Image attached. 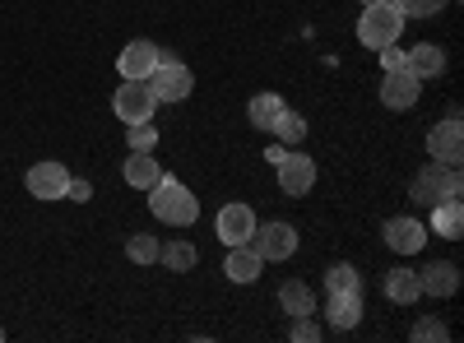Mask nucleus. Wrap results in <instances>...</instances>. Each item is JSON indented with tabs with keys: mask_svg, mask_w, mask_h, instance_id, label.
Listing matches in <instances>:
<instances>
[{
	"mask_svg": "<svg viewBox=\"0 0 464 343\" xmlns=\"http://www.w3.org/2000/svg\"><path fill=\"white\" fill-rule=\"evenodd\" d=\"M149 209L159 223H172V227H190L200 218V200H196V190L181 186L177 176H159L149 186Z\"/></svg>",
	"mask_w": 464,
	"mask_h": 343,
	"instance_id": "nucleus-1",
	"label": "nucleus"
},
{
	"mask_svg": "<svg viewBox=\"0 0 464 343\" xmlns=\"http://www.w3.org/2000/svg\"><path fill=\"white\" fill-rule=\"evenodd\" d=\"M153 89V98L159 102H186L190 93H196V74H190L172 52H159V65H153V74L144 80Z\"/></svg>",
	"mask_w": 464,
	"mask_h": 343,
	"instance_id": "nucleus-2",
	"label": "nucleus"
},
{
	"mask_svg": "<svg viewBox=\"0 0 464 343\" xmlns=\"http://www.w3.org/2000/svg\"><path fill=\"white\" fill-rule=\"evenodd\" d=\"M409 195L418 205H441V200H459V167H446V163H428L413 186H409Z\"/></svg>",
	"mask_w": 464,
	"mask_h": 343,
	"instance_id": "nucleus-3",
	"label": "nucleus"
},
{
	"mask_svg": "<svg viewBox=\"0 0 464 343\" xmlns=\"http://www.w3.org/2000/svg\"><path fill=\"white\" fill-rule=\"evenodd\" d=\"M400 33H404L400 5H367V14L358 19V37H362V47H372V52L400 43Z\"/></svg>",
	"mask_w": 464,
	"mask_h": 343,
	"instance_id": "nucleus-4",
	"label": "nucleus"
},
{
	"mask_svg": "<svg viewBox=\"0 0 464 343\" xmlns=\"http://www.w3.org/2000/svg\"><path fill=\"white\" fill-rule=\"evenodd\" d=\"M428 154H432V163L459 167V158H464V130H459V107H450V111H446V121L428 130Z\"/></svg>",
	"mask_w": 464,
	"mask_h": 343,
	"instance_id": "nucleus-5",
	"label": "nucleus"
},
{
	"mask_svg": "<svg viewBox=\"0 0 464 343\" xmlns=\"http://www.w3.org/2000/svg\"><path fill=\"white\" fill-rule=\"evenodd\" d=\"M116 117H121L126 126H135V121H153V107H159V98H153V89L144 84V80H126L121 89H116Z\"/></svg>",
	"mask_w": 464,
	"mask_h": 343,
	"instance_id": "nucleus-6",
	"label": "nucleus"
},
{
	"mask_svg": "<svg viewBox=\"0 0 464 343\" xmlns=\"http://www.w3.org/2000/svg\"><path fill=\"white\" fill-rule=\"evenodd\" d=\"M24 181H28V195H33V200H47V205H52V200H65V190H70L65 163H52V158H47V163H33Z\"/></svg>",
	"mask_w": 464,
	"mask_h": 343,
	"instance_id": "nucleus-7",
	"label": "nucleus"
},
{
	"mask_svg": "<svg viewBox=\"0 0 464 343\" xmlns=\"http://www.w3.org/2000/svg\"><path fill=\"white\" fill-rule=\"evenodd\" d=\"M251 246L260 251V260H288L297 251V227L293 223H256Z\"/></svg>",
	"mask_w": 464,
	"mask_h": 343,
	"instance_id": "nucleus-8",
	"label": "nucleus"
},
{
	"mask_svg": "<svg viewBox=\"0 0 464 343\" xmlns=\"http://www.w3.org/2000/svg\"><path fill=\"white\" fill-rule=\"evenodd\" d=\"M422 93V80L418 74H409L404 65L400 70H385V80H381V102L391 107V111H409Z\"/></svg>",
	"mask_w": 464,
	"mask_h": 343,
	"instance_id": "nucleus-9",
	"label": "nucleus"
},
{
	"mask_svg": "<svg viewBox=\"0 0 464 343\" xmlns=\"http://www.w3.org/2000/svg\"><path fill=\"white\" fill-rule=\"evenodd\" d=\"M312 186H316V163L306 154H288V148H284V158H279V190H284V195H306Z\"/></svg>",
	"mask_w": 464,
	"mask_h": 343,
	"instance_id": "nucleus-10",
	"label": "nucleus"
},
{
	"mask_svg": "<svg viewBox=\"0 0 464 343\" xmlns=\"http://www.w3.org/2000/svg\"><path fill=\"white\" fill-rule=\"evenodd\" d=\"M256 237V214L251 205H223L218 209V242L223 246H242Z\"/></svg>",
	"mask_w": 464,
	"mask_h": 343,
	"instance_id": "nucleus-11",
	"label": "nucleus"
},
{
	"mask_svg": "<svg viewBox=\"0 0 464 343\" xmlns=\"http://www.w3.org/2000/svg\"><path fill=\"white\" fill-rule=\"evenodd\" d=\"M159 52H163V47H153L149 37H135V43H126V47H121V61H116L121 80H149L153 65H159Z\"/></svg>",
	"mask_w": 464,
	"mask_h": 343,
	"instance_id": "nucleus-12",
	"label": "nucleus"
},
{
	"mask_svg": "<svg viewBox=\"0 0 464 343\" xmlns=\"http://www.w3.org/2000/svg\"><path fill=\"white\" fill-rule=\"evenodd\" d=\"M385 246L400 251V255H418L422 246H428V223H418V218H391V223H385Z\"/></svg>",
	"mask_w": 464,
	"mask_h": 343,
	"instance_id": "nucleus-13",
	"label": "nucleus"
},
{
	"mask_svg": "<svg viewBox=\"0 0 464 343\" xmlns=\"http://www.w3.org/2000/svg\"><path fill=\"white\" fill-rule=\"evenodd\" d=\"M260 270H265V260H260V251H256L251 242H242V246H227L223 274H227L232 283H256V279H260Z\"/></svg>",
	"mask_w": 464,
	"mask_h": 343,
	"instance_id": "nucleus-14",
	"label": "nucleus"
},
{
	"mask_svg": "<svg viewBox=\"0 0 464 343\" xmlns=\"http://www.w3.org/2000/svg\"><path fill=\"white\" fill-rule=\"evenodd\" d=\"M418 283L428 297H455L459 292V264L455 260H432L428 270H418Z\"/></svg>",
	"mask_w": 464,
	"mask_h": 343,
	"instance_id": "nucleus-15",
	"label": "nucleus"
},
{
	"mask_svg": "<svg viewBox=\"0 0 464 343\" xmlns=\"http://www.w3.org/2000/svg\"><path fill=\"white\" fill-rule=\"evenodd\" d=\"M325 320L334 329H358L362 325V292H330L325 297Z\"/></svg>",
	"mask_w": 464,
	"mask_h": 343,
	"instance_id": "nucleus-16",
	"label": "nucleus"
},
{
	"mask_svg": "<svg viewBox=\"0 0 464 343\" xmlns=\"http://www.w3.org/2000/svg\"><path fill=\"white\" fill-rule=\"evenodd\" d=\"M428 233H437V237H446V242H459V237H464V205H459V200H441V205H432Z\"/></svg>",
	"mask_w": 464,
	"mask_h": 343,
	"instance_id": "nucleus-17",
	"label": "nucleus"
},
{
	"mask_svg": "<svg viewBox=\"0 0 464 343\" xmlns=\"http://www.w3.org/2000/svg\"><path fill=\"white\" fill-rule=\"evenodd\" d=\"M404 70L418 74V80H437V74L446 70V52L432 47V43H418L413 52H404Z\"/></svg>",
	"mask_w": 464,
	"mask_h": 343,
	"instance_id": "nucleus-18",
	"label": "nucleus"
},
{
	"mask_svg": "<svg viewBox=\"0 0 464 343\" xmlns=\"http://www.w3.org/2000/svg\"><path fill=\"white\" fill-rule=\"evenodd\" d=\"M385 297L400 301V307H413V301L422 297L418 270H404V264H400V270H391V274H385Z\"/></svg>",
	"mask_w": 464,
	"mask_h": 343,
	"instance_id": "nucleus-19",
	"label": "nucleus"
},
{
	"mask_svg": "<svg viewBox=\"0 0 464 343\" xmlns=\"http://www.w3.org/2000/svg\"><path fill=\"white\" fill-rule=\"evenodd\" d=\"M121 176H126V186H135V190H149L153 181L163 176V167H159V158H153V154H135V148H130V158H126Z\"/></svg>",
	"mask_w": 464,
	"mask_h": 343,
	"instance_id": "nucleus-20",
	"label": "nucleus"
},
{
	"mask_svg": "<svg viewBox=\"0 0 464 343\" xmlns=\"http://www.w3.org/2000/svg\"><path fill=\"white\" fill-rule=\"evenodd\" d=\"M288 111V102L279 98V93H260V98H251V107H246V117H251V126L256 130H275V121Z\"/></svg>",
	"mask_w": 464,
	"mask_h": 343,
	"instance_id": "nucleus-21",
	"label": "nucleus"
},
{
	"mask_svg": "<svg viewBox=\"0 0 464 343\" xmlns=\"http://www.w3.org/2000/svg\"><path fill=\"white\" fill-rule=\"evenodd\" d=\"M279 301H284L288 316H312V311H316V292L306 288V283H297V279L279 288Z\"/></svg>",
	"mask_w": 464,
	"mask_h": 343,
	"instance_id": "nucleus-22",
	"label": "nucleus"
},
{
	"mask_svg": "<svg viewBox=\"0 0 464 343\" xmlns=\"http://www.w3.org/2000/svg\"><path fill=\"white\" fill-rule=\"evenodd\" d=\"M159 260L168 264L172 274H186V270H196V246L190 242H168V246H159Z\"/></svg>",
	"mask_w": 464,
	"mask_h": 343,
	"instance_id": "nucleus-23",
	"label": "nucleus"
},
{
	"mask_svg": "<svg viewBox=\"0 0 464 343\" xmlns=\"http://www.w3.org/2000/svg\"><path fill=\"white\" fill-rule=\"evenodd\" d=\"M325 292H362V274L353 270V264H330Z\"/></svg>",
	"mask_w": 464,
	"mask_h": 343,
	"instance_id": "nucleus-24",
	"label": "nucleus"
},
{
	"mask_svg": "<svg viewBox=\"0 0 464 343\" xmlns=\"http://www.w3.org/2000/svg\"><path fill=\"white\" fill-rule=\"evenodd\" d=\"M126 144L135 148V154H153V144H159V130H153V121H135V126H126Z\"/></svg>",
	"mask_w": 464,
	"mask_h": 343,
	"instance_id": "nucleus-25",
	"label": "nucleus"
},
{
	"mask_svg": "<svg viewBox=\"0 0 464 343\" xmlns=\"http://www.w3.org/2000/svg\"><path fill=\"white\" fill-rule=\"evenodd\" d=\"M126 255H130L135 264H153V260H159V237H149V233H135V237L126 242Z\"/></svg>",
	"mask_w": 464,
	"mask_h": 343,
	"instance_id": "nucleus-26",
	"label": "nucleus"
},
{
	"mask_svg": "<svg viewBox=\"0 0 464 343\" xmlns=\"http://www.w3.org/2000/svg\"><path fill=\"white\" fill-rule=\"evenodd\" d=\"M275 135H279L284 144H302V139H306V121L297 117V111H284V117L275 121Z\"/></svg>",
	"mask_w": 464,
	"mask_h": 343,
	"instance_id": "nucleus-27",
	"label": "nucleus"
},
{
	"mask_svg": "<svg viewBox=\"0 0 464 343\" xmlns=\"http://www.w3.org/2000/svg\"><path fill=\"white\" fill-rule=\"evenodd\" d=\"M395 5H400L404 19H432V14L446 10V0H395Z\"/></svg>",
	"mask_w": 464,
	"mask_h": 343,
	"instance_id": "nucleus-28",
	"label": "nucleus"
},
{
	"mask_svg": "<svg viewBox=\"0 0 464 343\" xmlns=\"http://www.w3.org/2000/svg\"><path fill=\"white\" fill-rule=\"evenodd\" d=\"M293 338L297 343H316L321 338V329L312 325V316H293Z\"/></svg>",
	"mask_w": 464,
	"mask_h": 343,
	"instance_id": "nucleus-29",
	"label": "nucleus"
},
{
	"mask_svg": "<svg viewBox=\"0 0 464 343\" xmlns=\"http://www.w3.org/2000/svg\"><path fill=\"white\" fill-rule=\"evenodd\" d=\"M413 338H437V343H441V338H450V329H446L441 320H418V325H413Z\"/></svg>",
	"mask_w": 464,
	"mask_h": 343,
	"instance_id": "nucleus-30",
	"label": "nucleus"
},
{
	"mask_svg": "<svg viewBox=\"0 0 464 343\" xmlns=\"http://www.w3.org/2000/svg\"><path fill=\"white\" fill-rule=\"evenodd\" d=\"M65 200H74V205L93 200V186H89V181H74V176H70V190H65Z\"/></svg>",
	"mask_w": 464,
	"mask_h": 343,
	"instance_id": "nucleus-31",
	"label": "nucleus"
},
{
	"mask_svg": "<svg viewBox=\"0 0 464 343\" xmlns=\"http://www.w3.org/2000/svg\"><path fill=\"white\" fill-rule=\"evenodd\" d=\"M381 65H385V70H400V65H404V52H400V43L381 47Z\"/></svg>",
	"mask_w": 464,
	"mask_h": 343,
	"instance_id": "nucleus-32",
	"label": "nucleus"
},
{
	"mask_svg": "<svg viewBox=\"0 0 464 343\" xmlns=\"http://www.w3.org/2000/svg\"><path fill=\"white\" fill-rule=\"evenodd\" d=\"M362 5H395V0H362Z\"/></svg>",
	"mask_w": 464,
	"mask_h": 343,
	"instance_id": "nucleus-33",
	"label": "nucleus"
},
{
	"mask_svg": "<svg viewBox=\"0 0 464 343\" xmlns=\"http://www.w3.org/2000/svg\"><path fill=\"white\" fill-rule=\"evenodd\" d=\"M0 338H5V329H0Z\"/></svg>",
	"mask_w": 464,
	"mask_h": 343,
	"instance_id": "nucleus-34",
	"label": "nucleus"
}]
</instances>
